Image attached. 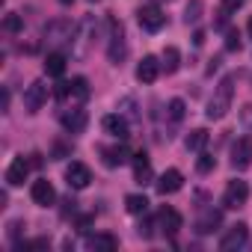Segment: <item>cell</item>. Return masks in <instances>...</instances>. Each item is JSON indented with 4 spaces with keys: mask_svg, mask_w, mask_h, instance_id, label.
<instances>
[{
    "mask_svg": "<svg viewBox=\"0 0 252 252\" xmlns=\"http://www.w3.org/2000/svg\"><path fill=\"white\" fill-rule=\"evenodd\" d=\"M45 101H48V86H45L42 80L30 83L27 92H24V107H27V113H39Z\"/></svg>",
    "mask_w": 252,
    "mask_h": 252,
    "instance_id": "cell-7",
    "label": "cell"
},
{
    "mask_svg": "<svg viewBox=\"0 0 252 252\" xmlns=\"http://www.w3.org/2000/svg\"><path fill=\"white\" fill-rule=\"evenodd\" d=\"M86 246L95 252H113L119 246V240L113 234H92V237H86Z\"/></svg>",
    "mask_w": 252,
    "mask_h": 252,
    "instance_id": "cell-16",
    "label": "cell"
},
{
    "mask_svg": "<svg viewBox=\"0 0 252 252\" xmlns=\"http://www.w3.org/2000/svg\"><path fill=\"white\" fill-rule=\"evenodd\" d=\"M71 95L80 98V101L89 98V80H86V77H74V80H71Z\"/></svg>",
    "mask_w": 252,
    "mask_h": 252,
    "instance_id": "cell-24",
    "label": "cell"
},
{
    "mask_svg": "<svg viewBox=\"0 0 252 252\" xmlns=\"http://www.w3.org/2000/svg\"><path fill=\"white\" fill-rule=\"evenodd\" d=\"M30 160H24V158H15L12 163H9V169H6V184L9 187H21L24 181H27V172H30Z\"/></svg>",
    "mask_w": 252,
    "mask_h": 252,
    "instance_id": "cell-11",
    "label": "cell"
},
{
    "mask_svg": "<svg viewBox=\"0 0 252 252\" xmlns=\"http://www.w3.org/2000/svg\"><path fill=\"white\" fill-rule=\"evenodd\" d=\"M246 30H249V36H252V15H249V24H246Z\"/></svg>",
    "mask_w": 252,
    "mask_h": 252,
    "instance_id": "cell-35",
    "label": "cell"
},
{
    "mask_svg": "<svg viewBox=\"0 0 252 252\" xmlns=\"http://www.w3.org/2000/svg\"><path fill=\"white\" fill-rule=\"evenodd\" d=\"M60 122H63V128H65L68 134H80V131L86 128V113H83V110H65V113L60 116Z\"/></svg>",
    "mask_w": 252,
    "mask_h": 252,
    "instance_id": "cell-13",
    "label": "cell"
},
{
    "mask_svg": "<svg viewBox=\"0 0 252 252\" xmlns=\"http://www.w3.org/2000/svg\"><path fill=\"white\" fill-rule=\"evenodd\" d=\"M243 3H246V0H222V9H225V12H237Z\"/></svg>",
    "mask_w": 252,
    "mask_h": 252,
    "instance_id": "cell-30",
    "label": "cell"
},
{
    "mask_svg": "<svg viewBox=\"0 0 252 252\" xmlns=\"http://www.w3.org/2000/svg\"><path fill=\"white\" fill-rule=\"evenodd\" d=\"M60 3H63V6H68V3H74V0H60Z\"/></svg>",
    "mask_w": 252,
    "mask_h": 252,
    "instance_id": "cell-36",
    "label": "cell"
},
{
    "mask_svg": "<svg viewBox=\"0 0 252 252\" xmlns=\"http://www.w3.org/2000/svg\"><path fill=\"white\" fill-rule=\"evenodd\" d=\"M158 222H160V228H163L166 234H178V228H181V214H178L175 208H163V211L158 214Z\"/></svg>",
    "mask_w": 252,
    "mask_h": 252,
    "instance_id": "cell-14",
    "label": "cell"
},
{
    "mask_svg": "<svg viewBox=\"0 0 252 252\" xmlns=\"http://www.w3.org/2000/svg\"><path fill=\"white\" fill-rule=\"evenodd\" d=\"M231 166H234V169L252 166V137H240V140L231 146Z\"/></svg>",
    "mask_w": 252,
    "mask_h": 252,
    "instance_id": "cell-6",
    "label": "cell"
},
{
    "mask_svg": "<svg viewBox=\"0 0 252 252\" xmlns=\"http://www.w3.org/2000/svg\"><path fill=\"white\" fill-rule=\"evenodd\" d=\"M137 21H140V27H143V30H149V33H158V30L166 24V15H163V9H160V6L149 3V6H140V12H137Z\"/></svg>",
    "mask_w": 252,
    "mask_h": 252,
    "instance_id": "cell-2",
    "label": "cell"
},
{
    "mask_svg": "<svg viewBox=\"0 0 252 252\" xmlns=\"http://www.w3.org/2000/svg\"><path fill=\"white\" fill-rule=\"evenodd\" d=\"M160 71H163V65H160L158 57H143L140 65H137V80L140 83H155Z\"/></svg>",
    "mask_w": 252,
    "mask_h": 252,
    "instance_id": "cell-9",
    "label": "cell"
},
{
    "mask_svg": "<svg viewBox=\"0 0 252 252\" xmlns=\"http://www.w3.org/2000/svg\"><path fill=\"white\" fill-rule=\"evenodd\" d=\"M134 178H137L140 184H146V181L152 178V163H149V158H146V152H140V155H134Z\"/></svg>",
    "mask_w": 252,
    "mask_h": 252,
    "instance_id": "cell-19",
    "label": "cell"
},
{
    "mask_svg": "<svg viewBox=\"0 0 252 252\" xmlns=\"http://www.w3.org/2000/svg\"><path fill=\"white\" fill-rule=\"evenodd\" d=\"M246 237H249V225H246V222H237V225H231V228L222 234L220 249H222V252H234V249H240V246L246 243Z\"/></svg>",
    "mask_w": 252,
    "mask_h": 252,
    "instance_id": "cell-4",
    "label": "cell"
},
{
    "mask_svg": "<svg viewBox=\"0 0 252 252\" xmlns=\"http://www.w3.org/2000/svg\"><path fill=\"white\" fill-rule=\"evenodd\" d=\"M0 107H3V113L9 110V89H3V98H0Z\"/></svg>",
    "mask_w": 252,
    "mask_h": 252,
    "instance_id": "cell-34",
    "label": "cell"
},
{
    "mask_svg": "<svg viewBox=\"0 0 252 252\" xmlns=\"http://www.w3.org/2000/svg\"><path fill=\"white\" fill-rule=\"evenodd\" d=\"M65 181H68V187H74V190H86L89 187V181H92V172H89V166L86 163H68L65 166Z\"/></svg>",
    "mask_w": 252,
    "mask_h": 252,
    "instance_id": "cell-5",
    "label": "cell"
},
{
    "mask_svg": "<svg viewBox=\"0 0 252 252\" xmlns=\"http://www.w3.org/2000/svg\"><path fill=\"white\" fill-rule=\"evenodd\" d=\"M240 125L246 131H252V104H246L243 110H240Z\"/></svg>",
    "mask_w": 252,
    "mask_h": 252,
    "instance_id": "cell-29",
    "label": "cell"
},
{
    "mask_svg": "<svg viewBox=\"0 0 252 252\" xmlns=\"http://www.w3.org/2000/svg\"><path fill=\"white\" fill-rule=\"evenodd\" d=\"M205 143H208V131H205V128L190 131V134H187V140H184V146H187L190 152H202V149H205Z\"/></svg>",
    "mask_w": 252,
    "mask_h": 252,
    "instance_id": "cell-21",
    "label": "cell"
},
{
    "mask_svg": "<svg viewBox=\"0 0 252 252\" xmlns=\"http://www.w3.org/2000/svg\"><path fill=\"white\" fill-rule=\"evenodd\" d=\"M45 74L63 77V74H65V54H60V51L48 54V57H45Z\"/></svg>",
    "mask_w": 252,
    "mask_h": 252,
    "instance_id": "cell-15",
    "label": "cell"
},
{
    "mask_svg": "<svg viewBox=\"0 0 252 252\" xmlns=\"http://www.w3.org/2000/svg\"><path fill=\"white\" fill-rule=\"evenodd\" d=\"M220 222H222V214L211 208V211H205V214H202V220L196 222V231H199V234H211Z\"/></svg>",
    "mask_w": 252,
    "mask_h": 252,
    "instance_id": "cell-17",
    "label": "cell"
},
{
    "mask_svg": "<svg viewBox=\"0 0 252 252\" xmlns=\"http://www.w3.org/2000/svg\"><path fill=\"white\" fill-rule=\"evenodd\" d=\"M125 208H128V214L140 217V214L149 211V199H146L143 193H131V196H125Z\"/></svg>",
    "mask_w": 252,
    "mask_h": 252,
    "instance_id": "cell-20",
    "label": "cell"
},
{
    "mask_svg": "<svg viewBox=\"0 0 252 252\" xmlns=\"http://www.w3.org/2000/svg\"><path fill=\"white\" fill-rule=\"evenodd\" d=\"M184 187V175L178 172V169H166L160 178H158V190L163 193V196H172V193H178Z\"/></svg>",
    "mask_w": 252,
    "mask_h": 252,
    "instance_id": "cell-12",
    "label": "cell"
},
{
    "mask_svg": "<svg viewBox=\"0 0 252 252\" xmlns=\"http://www.w3.org/2000/svg\"><path fill=\"white\" fill-rule=\"evenodd\" d=\"M225 48L228 51H240V33L237 30H228L225 33Z\"/></svg>",
    "mask_w": 252,
    "mask_h": 252,
    "instance_id": "cell-28",
    "label": "cell"
},
{
    "mask_svg": "<svg viewBox=\"0 0 252 252\" xmlns=\"http://www.w3.org/2000/svg\"><path fill=\"white\" fill-rule=\"evenodd\" d=\"M21 27H24V24H21V18H18V15H12V12H9V15L3 18V30H6V33H21Z\"/></svg>",
    "mask_w": 252,
    "mask_h": 252,
    "instance_id": "cell-27",
    "label": "cell"
},
{
    "mask_svg": "<svg viewBox=\"0 0 252 252\" xmlns=\"http://www.w3.org/2000/svg\"><path fill=\"white\" fill-rule=\"evenodd\" d=\"M30 196H33V202H36V205L48 208V205L57 199V190H54V184H51L48 178H39V181H33V187H30Z\"/></svg>",
    "mask_w": 252,
    "mask_h": 252,
    "instance_id": "cell-10",
    "label": "cell"
},
{
    "mask_svg": "<svg viewBox=\"0 0 252 252\" xmlns=\"http://www.w3.org/2000/svg\"><path fill=\"white\" fill-rule=\"evenodd\" d=\"M184 110H187V107H184L181 98H172V101H169V119H172V122H181V119H184Z\"/></svg>",
    "mask_w": 252,
    "mask_h": 252,
    "instance_id": "cell-25",
    "label": "cell"
},
{
    "mask_svg": "<svg viewBox=\"0 0 252 252\" xmlns=\"http://www.w3.org/2000/svg\"><path fill=\"white\" fill-rule=\"evenodd\" d=\"M246 199H249V184L246 181H228V187L222 193V205L234 211V208H243Z\"/></svg>",
    "mask_w": 252,
    "mask_h": 252,
    "instance_id": "cell-3",
    "label": "cell"
},
{
    "mask_svg": "<svg viewBox=\"0 0 252 252\" xmlns=\"http://www.w3.org/2000/svg\"><path fill=\"white\" fill-rule=\"evenodd\" d=\"M193 45H196V48L205 45V30H196V33H193Z\"/></svg>",
    "mask_w": 252,
    "mask_h": 252,
    "instance_id": "cell-33",
    "label": "cell"
},
{
    "mask_svg": "<svg viewBox=\"0 0 252 252\" xmlns=\"http://www.w3.org/2000/svg\"><path fill=\"white\" fill-rule=\"evenodd\" d=\"M104 131L110 134V137H116V140H128L131 137V128H128V122H125V116H119V113H110V116H104Z\"/></svg>",
    "mask_w": 252,
    "mask_h": 252,
    "instance_id": "cell-8",
    "label": "cell"
},
{
    "mask_svg": "<svg viewBox=\"0 0 252 252\" xmlns=\"http://www.w3.org/2000/svg\"><path fill=\"white\" fill-rule=\"evenodd\" d=\"M231 95H234V77L228 74V77H222V80H220V86H217L214 98L208 101V110H205V116H208L211 122L222 119V116L228 113V107H231Z\"/></svg>",
    "mask_w": 252,
    "mask_h": 252,
    "instance_id": "cell-1",
    "label": "cell"
},
{
    "mask_svg": "<svg viewBox=\"0 0 252 252\" xmlns=\"http://www.w3.org/2000/svg\"><path fill=\"white\" fill-rule=\"evenodd\" d=\"M21 225H24V222H21V220H12V222H9V228H6V234H9V237H12V240H15V237H18V234H21Z\"/></svg>",
    "mask_w": 252,
    "mask_h": 252,
    "instance_id": "cell-32",
    "label": "cell"
},
{
    "mask_svg": "<svg viewBox=\"0 0 252 252\" xmlns=\"http://www.w3.org/2000/svg\"><path fill=\"white\" fill-rule=\"evenodd\" d=\"M214 166H217V160H214L211 155H199V160H196V169H199L202 175H208V172H214Z\"/></svg>",
    "mask_w": 252,
    "mask_h": 252,
    "instance_id": "cell-26",
    "label": "cell"
},
{
    "mask_svg": "<svg viewBox=\"0 0 252 252\" xmlns=\"http://www.w3.org/2000/svg\"><path fill=\"white\" fill-rule=\"evenodd\" d=\"M160 60H163L160 65H163V71H166V74H175V71L181 68V54H178V48H175V45L163 48V57H160Z\"/></svg>",
    "mask_w": 252,
    "mask_h": 252,
    "instance_id": "cell-18",
    "label": "cell"
},
{
    "mask_svg": "<svg viewBox=\"0 0 252 252\" xmlns=\"http://www.w3.org/2000/svg\"><path fill=\"white\" fill-rule=\"evenodd\" d=\"M89 3H98V0H89Z\"/></svg>",
    "mask_w": 252,
    "mask_h": 252,
    "instance_id": "cell-37",
    "label": "cell"
},
{
    "mask_svg": "<svg viewBox=\"0 0 252 252\" xmlns=\"http://www.w3.org/2000/svg\"><path fill=\"white\" fill-rule=\"evenodd\" d=\"M152 228H155V222H152V220H146V222H140V228H137V231H140V237H152V234H155Z\"/></svg>",
    "mask_w": 252,
    "mask_h": 252,
    "instance_id": "cell-31",
    "label": "cell"
},
{
    "mask_svg": "<svg viewBox=\"0 0 252 252\" xmlns=\"http://www.w3.org/2000/svg\"><path fill=\"white\" fill-rule=\"evenodd\" d=\"M125 160H128V152L125 149H104V163L107 166H122Z\"/></svg>",
    "mask_w": 252,
    "mask_h": 252,
    "instance_id": "cell-23",
    "label": "cell"
},
{
    "mask_svg": "<svg viewBox=\"0 0 252 252\" xmlns=\"http://www.w3.org/2000/svg\"><path fill=\"white\" fill-rule=\"evenodd\" d=\"M202 12H205V3H202V0H190L187 9H184V21H187V24H196V21L202 18Z\"/></svg>",
    "mask_w": 252,
    "mask_h": 252,
    "instance_id": "cell-22",
    "label": "cell"
}]
</instances>
